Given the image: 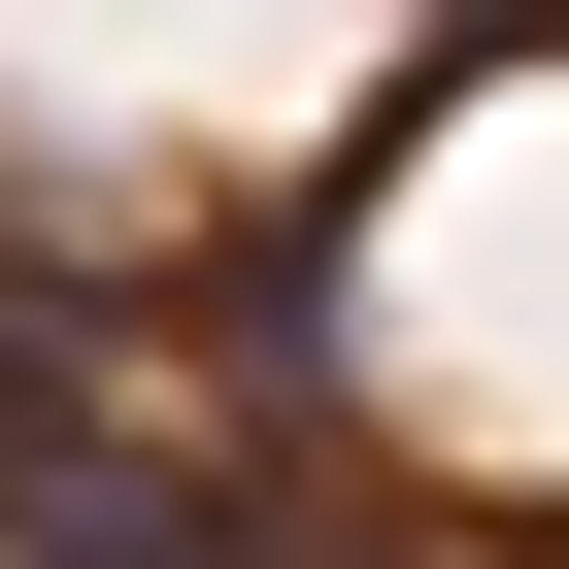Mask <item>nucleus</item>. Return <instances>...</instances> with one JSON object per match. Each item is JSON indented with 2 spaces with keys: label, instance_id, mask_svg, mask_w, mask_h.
<instances>
[{
  "label": "nucleus",
  "instance_id": "obj_1",
  "mask_svg": "<svg viewBox=\"0 0 569 569\" xmlns=\"http://www.w3.org/2000/svg\"><path fill=\"white\" fill-rule=\"evenodd\" d=\"M0 536H34V569H234V502H168L134 436H68L34 369H0Z\"/></svg>",
  "mask_w": 569,
  "mask_h": 569
}]
</instances>
